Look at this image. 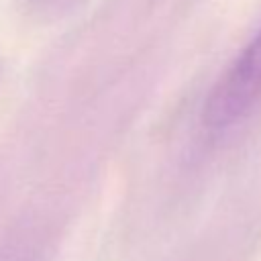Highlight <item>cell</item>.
Segmentation results:
<instances>
[{"label":"cell","instance_id":"obj_2","mask_svg":"<svg viewBox=\"0 0 261 261\" xmlns=\"http://www.w3.org/2000/svg\"><path fill=\"white\" fill-rule=\"evenodd\" d=\"M0 261H14V259H0Z\"/></svg>","mask_w":261,"mask_h":261},{"label":"cell","instance_id":"obj_1","mask_svg":"<svg viewBox=\"0 0 261 261\" xmlns=\"http://www.w3.org/2000/svg\"><path fill=\"white\" fill-rule=\"evenodd\" d=\"M261 106V27L210 88L202 106V124L224 133Z\"/></svg>","mask_w":261,"mask_h":261}]
</instances>
